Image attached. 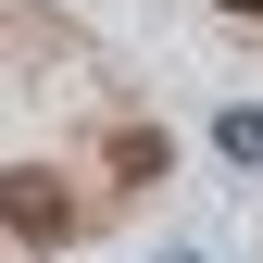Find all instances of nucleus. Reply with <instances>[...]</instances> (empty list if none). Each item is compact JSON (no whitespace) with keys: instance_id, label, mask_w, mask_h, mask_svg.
Here are the masks:
<instances>
[{"instance_id":"3","label":"nucleus","mask_w":263,"mask_h":263,"mask_svg":"<svg viewBox=\"0 0 263 263\" xmlns=\"http://www.w3.org/2000/svg\"><path fill=\"white\" fill-rule=\"evenodd\" d=\"M226 163H263V113H226Z\"/></svg>"},{"instance_id":"1","label":"nucleus","mask_w":263,"mask_h":263,"mask_svg":"<svg viewBox=\"0 0 263 263\" xmlns=\"http://www.w3.org/2000/svg\"><path fill=\"white\" fill-rule=\"evenodd\" d=\"M0 226H13V238H38V251L76 238V201H63V176H50V163H13V176H0Z\"/></svg>"},{"instance_id":"2","label":"nucleus","mask_w":263,"mask_h":263,"mask_svg":"<svg viewBox=\"0 0 263 263\" xmlns=\"http://www.w3.org/2000/svg\"><path fill=\"white\" fill-rule=\"evenodd\" d=\"M113 176H125V188L163 176V125H113Z\"/></svg>"},{"instance_id":"4","label":"nucleus","mask_w":263,"mask_h":263,"mask_svg":"<svg viewBox=\"0 0 263 263\" xmlns=\"http://www.w3.org/2000/svg\"><path fill=\"white\" fill-rule=\"evenodd\" d=\"M226 13H238V25H263V0H226Z\"/></svg>"}]
</instances>
